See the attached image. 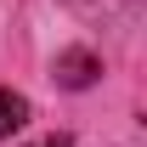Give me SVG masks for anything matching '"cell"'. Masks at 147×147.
<instances>
[{"mask_svg":"<svg viewBox=\"0 0 147 147\" xmlns=\"http://www.w3.org/2000/svg\"><path fill=\"white\" fill-rule=\"evenodd\" d=\"M96 68H102V62H96L91 51H62L57 57V79H62L68 91H85V85L96 79Z\"/></svg>","mask_w":147,"mask_h":147,"instance_id":"cell-1","label":"cell"},{"mask_svg":"<svg viewBox=\"0 0 147 147\" xmlns=\"http://www.w3.org/2000/svg\"><path fill=\"white\" fill-rule=\"evenodd\" d=\"M23 125H28V102H23L17 91H0V142H6V136H17Z\"/></svg>","mask_w":147,"mask_h":147,"instance_id":"cell-2","label":"cell"}]
</instances>
